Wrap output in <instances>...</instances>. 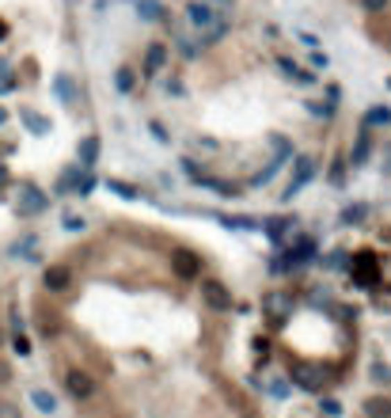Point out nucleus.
Here are the masks:
<instances>
[{"label": "nucleus", "mask_w": 391, "mask_h": 418, "mask_svg": "<svg viewBox=\"0 0 391 418\" xmlns=\"http://www.w3.org/2000/svg\"><path fill=\"white\" fill-rule=\"evenodd\" d=\"M186 19H190L194 27H198V31H206L209 23L217 19V12H213V8H209V4H190V8H186Z\"/></svg>", "instance_id": "8"}, {"label": "nucleus", "mask_w": 391, "mask_h": 418, "mask_svg": "<svg viewBox=\"0 0 391 418\" xmlns=\"http://www.w3.org/2000/svg\"><path fill=\"white\" fill-rule=\"evenodd\" d=\"M4 384H12V365H8V358H0V388Z\"/></svg>", "instance_id": "23"}, {"label": "nucleus", "mask_w": 391, "mask_h": 418, "mask_svg": "<svg viewBox=\"0 0 391 418\" xmlns=\"http://www.w3.org/2000/svg\"><path fill=\"white\" fill-rule=\"evenodd\" d=\"M92 187H95V179H92V175H88V172H84V179H80V183H76V190H80V194H88V190H92Z\"/></svg>", "instance_id": "28"}, {"label": "nucleus", "mask_w": 391, "mask_h": 418, "mask_svg": "<svg viewBox=\"0 0 391 418\" xmlns=\"http://www.w3.org/2000/svg\"><path fill=\"white\" fill-rule=\"evenodd\" d=\"M361 411L369 415V418H391V399L388 396H369Z\"/></svg>", "instance_id": "9"}, {"label": "nucleus", "mask_w": 391, "mask_h": 418, "mask_svg": "<svg viewBox=\"0 0 391 418\" xmlns=\"http://www.w3.org/2000/svg\"><path fill=\"white\" fill-rule=\"evenodd\" d=\"M42 285L50 289V293H65V289L72 285V270L65 267V262H53V267H46V274H42Z\"/></svg>", "instance_id": "6"}, {"label": "nucleus", "mask_w": 391, "mask_h": 418, "mask_svg": "<svg viewBox=\"0 0 391 418\" xmlns=\"http://www.w3.org/2000/svg\"><path fill=\"white\" fill-rule=\"evenodd\" d=\"M65 388H69L72 399H92L95 396V376L84 373V369H69V373H65Z\"/></svg>", "instance_id": "3"}, {"label": "nucleus", "mask_w": 391, "mask_h": 418, "mask_svg": "<svg viewBox=\"0 0 391 418\" xmlns=\"http://www.w3.org/2000/svg\"><path fill=\"white\" fill-rule=\"evenodd\" d=\"M76 156L84 160V167H92L95 156H99V137H84V141H80V149H76Z\"/></svg>", "instance_id": "13"}, {"label": "nucleus", "mask_w": 391, "mask_h": 418, "mask_svg": "<svg viewBox=\"0 0 391 418\" xmlns=\"http://www.w3.org/2000/svg\"><path fill=\"white\" fill-rule=\"evenodd\" d=\"M19 194H23V198H27V209H35V213H38V209H42V206H46V198H42V190H38V187H31V183H23V187H19Z\"/></svg>", "instance_id": "14"}, {"label": "nucleus", "mask_w": 391, "mask_h": 418, "mask_svg": "<svg viewBox=\"0 0 391 418\" xmlns=\"http://www.w3.org/2000/svg\"><path fill=\"white\" fill-rule=\"evenodd\" d=\"M292 381H297L304 392H323V369L308 365V361H297V365H292Z\"/></svg>", "instance_id": "4"}, {"label": "nucleus", "mask_w": 391, "mask_h": 418, "mask_svg": "<svg viewBox=\"0 0 391 418\" xmlns=\"http://www.w3.org/2000/svg\"><path fill=\"white\" fill-rule=\"evenodd\" d=\"M281 72H285V76H292V80H297V84H315V80H312V72H304L300 65H292L289 58L281 61Z\"/></svg>", "instance_id": "15"}, {"label": "nucleus", "mask_w": 391, "mask_h": 418, "mask_svg": "<svg viewBox=\"0 0 391 418\" xmlns=\"http://www.w3.org/2000/svg\"><path fill=\"white\" fill-rule=\"evenodd\" d=\"M57 92H61V99H72V87H69V76H57Z\"/></svg>", "instance_id": "25"}, {"label": "nucleus", "mask_w": 391, "mask_h": 418, "mask_svg": "<svg viewBox=\"0 0 391 418\" xmlns=\"http://www.w3.org/2000/svg\"><path fill=\"white\" fill-rule=\"evenodd\" d=\"M365 213H369L365 206H349V209H342V224H357V221H365Z\"/></svg>", "instance_id": "19"}, {"label": "nucleus", "mask_w": 391, "mask_h": 418, "mask_svg": "<svg viewBox=\"0 0 391 418\" xmlns=\"http://www.w3.org/2000/svg\"><path fill=\"white\" fill-rule=\"evenodd\" d=\"M133 84L137 80H133V69L129 65H122L118 72H114V87H118V92H133Z\"/></svg>", "instance_id": "16"}, {"label": "nucleus", "mask_w": 391, "mask_h": 418, "mask_svg": "<svg viewBox=\"0 0 391 418\" xmlns=\"http://www.w3.org/2000/svg\"><path fill=\"white\" fill-rule=\"evenodd\" d=\"M372 381H391V369L388 365H372Z\"/></svg>", "instance_id": "26"}, {"label": "nucleus", "mask_w": 391, "mask_h": 418, "mask_svg": "<svg viewBox=\"0 0 391 418\" xmlns=\"http://www.w3.org/2000/svg\"><path fill=\"white\" fill-rule=\"evenodd\" d=\"M137 15L149 19V23H160L164 19V4H160V0H137Z\"/></svg>", "instance_id": "11"}, {"label": "nucleus", "mask_w": 391, "mask_h": 418, "mask_svg": "<svg viewBox=\"0 0 391 418\" xmlns=\"http://www.w3.org/2000/svg\"><path fill=\"white\" fill-rule=\"evenodd\" d=\"M31 403H35L42 415H53V411H57V399H53L46 388H35V392H31Z\"/></svg>", "instance_id": "12"}, {"label": "nucleus", "mask_w": 391, "mask_h": 418, "mask_svg": "<svg viewBox=\"0 0 391 418\" xmlns=\"http://www.w3.org/2000/svg\"><path fill=\"white\" fill-rule=\"evenodd\" d=\"M65 228H69V232H84V217L69 213V217H65Z\"/></svg>", "instance_id": "22"}, {"label": "nucleus", "mask_w": 391, "mask_h": 418, "mask_svg": "<svg viewBox=\"0 0 391 418\" xmlns=\"http://www.w3.org/2000/svg\"><path fill=\"white\" fill-rule=\"evenodd\" d=\"M164 61H167V46L164 42H152L149 53H144V76H156V72L164 69Z\"/></svg>", "instance_id": "7"}, {"label": "nucleus", "mask_w": 391, "mask_h": 418, "mask_svg": "<svg viewBox=\"0 0 391 418\" xmlns=\"http://www.w3.org/2000/svg\"><path fill=\"white\" fill-rule=\"evenodd\" d=\"M23 118H27V126H31V130H38V133H42V130H50V126H46L42 118H35V115H23Z\"/></svg>", "instance_id": "27"}, {"label": "nucleus", "mask_w": 391, "mask_h": 418, "mask_svg": "<svg viewBox=\"0 0 391 418\" xmlns=\"http://www.w3.org/2000/svg\"><path fill=\"white\" fill-rule=\"evenodd\" d=\"M0 418H23L19 403H12V399H0Z\"/></svg>", "instance_id": "20"}, {"label": "nucleus", "mask_w": 391, "mask_h": 418, "mask_svg": "<svg viewBox=\"0 0 391 418\" xmlns=\"http://www.w3.org/2000/svg\"><path fill=\"white\" fill-rule=\"evenodd\" d=\"M201 301H206L213 312H228V308H232V293H228V285H224V281H217V278L201 281Z\"/></svg>", "instance_id": "2"}, {"label": "nucleus", "mask_w": 391, "mask_h": 418, "mask_svg": "<svg viewBox=\"0 0 391 418\" xmlns=\"http://www.w3.org/2000/svg\"><path fill=\"white\" fill-rule=\"evenodd\" d=\"M361 8H365V12H384L388 0H361Z\"/></svg>", "instance_id": "24"}, {"label": "nucleus", "mask_w": 391, "mask_h": 418, "mask_svg": "<svg viewBox=\"0 0 391 418\" xmlns=\"http://www.w3.org/2000/svg\"><path fill=\"white\" fill-rule=\"evenodd\" d=\"M388 84H391V80H388Z\"/></svg>", "instance_id": "31"}, {"label": "nucleus", "mask_w": 391, "mask_h": 418, "mask_svg": "<svg viewBox=\"0 0 391 418\" xmlns=\"http://www.w3.org/2000/svg\"><path fill=\"white\" fill-rule=\"evenodd\" d=\"M15 350H19V358H27V353H31V342L23 339V335H15Z\"/></svg>", "instance_id": "29"}, {"label": "nucleus", "mask_w": 391, "mask_h": 418, "mask_svg": "<svg viewBox=\"0 0 391 418\" xmlns=\"http://www.w3.org/2000/svg\"><path fill=\"white\" fill-rule=\"evenodd\" d=\"M312 179H315V160L312 156H297V175H292V183L285 187V202H289L297 190H304Z\"/></svg>", "instance_id": "5"}, {"label": "nucleus", "mask_w": 391, "mask_h": 418, "mask_svg": "<svg viewBox=\"0 0 391 418\" xmlns=\"http://www.w3.org/2000/svg\"><path fill=\"white\" fill-rule=\"evenodd\" d=\"M110 190H114V194H122V198H137V190L129 187V183H118V179L110 183Z\"/></svg>", "instance_id": "21"}, {"label": "nucleus", "mask_w": 391, "mask_h": 418, "mask_svg": "<svg viewBox=\"0 0 391 418\" xmlns=\"http://www.w3.org/2000/svg\"><path fill=\"white\" fill-rule=\"evenodd\" d=\"M0 342H4V331H0Z\"/></svg>", "instance_id": "30"}, {"label": "nucleus", "mask_w": 391, "mask_h": 418, "mask_svg": "<svg viewBox=\"0 0 391 418\" xmlns=\"http://www.w3.org/2000/svg\"><path fill=\"white\" fill-rule=\"evenodd\" d=\"M171 270L183 281H194V278H201V259L190 247H175V251H171Z\"/></svg>", "instance_id": "1"}, {"label": "nucleus", "mask_w": 391, "mask_h": 418, "mask_svg": "<svg viewBox=\"0 0 391 418\" xmlns=\"http://www.w3.org/2000/svg\"><path fill=\"white\" fill-rule=\"evenodd\" d=\"M319 411L327 415V418H342V403H338L335 396H323V399H319Z\"/></svg>", "instance_id": "18"}, {"label": "nucleus", "mask_w": 391, "mask_h": 418, "mask_svg": "<svg viewBox=\"0 0 391 418\" xmlns=\"http://www.w3.org/2000/svg\"><path fill=\"white\" fill-rule=\"evenodd\" d=\"M369 156H372V141H369V133H361V137H357V144L349 149V164L361 167V164H369Z\"/></svg>", "instance_id": "10"}, {"label": "nucleus", "mask_w": 391, "mask_h": 418, "mask_svg": "<svg viewBox=\"0 0 391 418\" xmlns=\"http://www.w3.org/2000/svg\"><path fill=\"white\" fill-rule=\"evenodd\" d=\"M388 122H391V107H384V103L369 107V126H388Z\"/></svg>", "instance_id": "17"}]
</instances>
